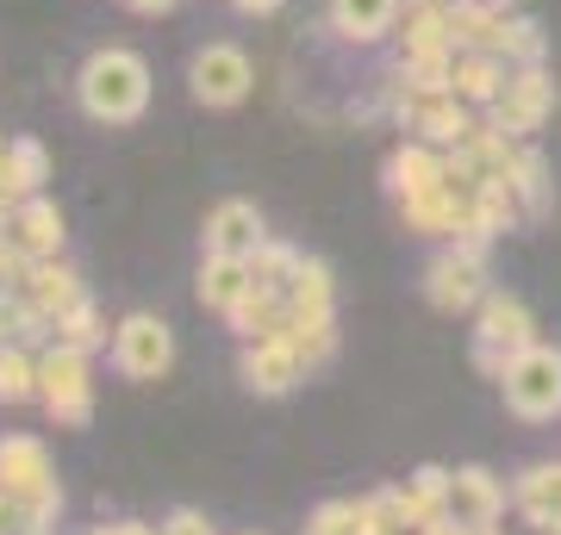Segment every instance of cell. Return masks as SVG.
I'll return each instance as SVG.
<instances>
[{
	"label": "cell",
	"mask_w": 561,
	"mask_h": 535,
	"mask_svg": "<svg viewBox=\"0 0 561 535\" xmlns=\"http://www.w3.org/2000/svg\"><path fill=\"white\" fill-rule=\"evenodd\" d=\"M542 25L524 20V13H505L500 20V38H493V57H505L512 69H530V62H542Z\"/></svg>",
	"instance_id": "obj_27"
},
{
	"label": "cell",
	"mask_w": 561,
	"mask_h": 535,
	"mask_svg": "<svg viewBox=\"0 0 561 535\" xmlns=\"http://www.w3.org/2000/svg\"><path fill=\"white\" fill-rule=\"evenodd\" d=\"M287 342L300 349L306 368H324V361L337 356V324H294V330H287Z\"/></svg>",
	"instance_id": "obj_31"
},
{
	"label": "cell",
	"mask_w": 561,
	"mask_h": 535,
	"mask_svg": "<svg viewBox=\"0 0 561 535\" xmlns=\"http://www.w3.org/2000/svg\"><path fill=\"white\" fill-rule=\"evenodd\" d=\"M512 511L537 535H561V461H530L512 479Z\"/></svg>",
	"instance_id": "obj_14"
},
{
	"label": "cell",
	"mask_w": 561,
	"mask_h": 535,
	"mask_svg": "<svg viewBox=\"0 0 561 535\" xmlns=\"http://www.w3.org/2000/svg\"><path fill=\"white\" fill-rule=\"evenodd\" d=\"M500 393H505V411L524 417V423L561 417V349L556 342H530L524 356H512Z\"/></svg>",
	"instance_id": "obj_3"
},
{
	"label": "cell",
	"mask_w": 561,
	"mask_h": 535,
	"mask_svg": "<svg viewBox=\"0 0 561 535\" xmlns=\"http://www.w3.org/2000/svg\"><path fill=\"white\" fill-rule=\"evenodd\" d=\"M0 342H7V330H0Z\"/></svg>",
	"instance_id": "obj_40"
},
{
	"label": "cell",
	"mask_w": 561,
	"mask_h": 535,
	"mask_svg": "<svg viewBox=\"0 0 561 535\" xmlns=\"http://www.w3.org/2000/svg\"><path fill=\"white\" fill-rule=\"evenodd\" d=\"M300 535H362V516H356V498H324L319 511L306 516Z\"/></svg>",
	"instance_id": "obj_30"
},
{
	"label": "cell",
	"mask_w": 561,
	"mask_h": 535,
	"mask_svg": "<svg viewBox=\"0 0 561 535\" xmlns=\"http://www.w3.org/2000/svg\"><path fill=\"white\" fill-rule=\"evenodd\" d=\"M431 187H443V150L437 143H400L393 156H387V194L393 199H412V194H431Z\"/></svg>",
	"instance_id": "obj_18"
},
{
	"label": "cell",
	"mask_w": 561,
	"mask_h": 535,
	"mask_svg": "<svg viewBox=\"0 0 561 535\" xmlns=\"http://www.w3.org/2000/svg\"><path fill=\"white\" fill-rule=\"evenodd\" d=\"M238 380L262 398H280V393H294V386L306 380V361L287 337H256V342L238 349Z\"/></svg>",
	"instance_id": "obj_10"
},
{
	"label": "cell",
	"mask_w": 561,
	"mask_h": 535,
	"mask_svg": "<svg viewBox=\"0 0 561 535\" xmlns=\"http://www.w3.org/2000/svg\"><path fill=\"white\" fill-rule=\"evenodd\" d=\"M0 492L25 498L44 523H57L62 516L57 467H50V449H44L38 437H0Z\"/></svg>",
	"instance_id": "obj_5"
},
{
	"label": "cell",
	"mask_w": 561,
	"mask_h": 535,
	"mask_svg": "<svg viewBox=\"0 0 561 535\" xmlns=\"http://www.w3.org/2000/svg\"><path fill=\"white\" fill-rule=\"evenodd\" d=\"M549 106H556V81H549L542 62H530V69H512V75H505L500 100H493L486 113H493V131H505V138H530V131L549 119Z\"/></svg>",
	"instance_id": "obj_9"
},
{
	"label": "cell",
	"mask_w": 561,
	"mask_h": 535,
	"mask_svg": "<svg viewBox=\"0 0 561 535\" xmlns=\"http://www.w3.org/2000/svg\"><path fill=\"white\" fill-rule=\"evenodd\" d=\"M225 324L238 330L243 342H256V337H280L287 330V299L275 293V287H250V293L225 312Z\"/></svg>",
	"instance_id": "obj_23"
},
{
	"label": "cell",
	"mask_w": 561,
	"mask_h": 535,
	"mask_svg": "<svg viewBox=\"0 0 561 535\" xmlns=\"http://www.w3.org/2000/svg\"><path fill=\"white\" fill-rule=\"evenodd\" d=\"M400 224H405V231H419V237H443V243H456L461 199L449 194V187H431V194H412V199H400Z\"/></svg>",
	"instance_id": "obj_22"
},
{
	"label": "cell",
	"mask_w": 561,
	"mask_h": 535,
	"mask_svg": "<svg viewBox=\"0 0 561 535\" xmlns=\"http://www.w3.org/2000/svg\"><path fill=\"white\" fill-rule=\"evenodd\" d=\"M424 7H437V13H461L468 0H424Z\"/></svg>",
	"instance_id": "obj_37"
},
{
	"label": "cell",
	"mask_w": 561,
	"mask_h": 535,
	"mask_svg": "<svg viewBox=\"0 0 561 535\" xmlns=\"http://www.w3.org/2000/svg\"><path fill=\"white\" fill-rule=\"evenodd\" d=\"M512 194H518L524 206V224H537L542 212H549V162H542V150H530V143H518V162H512V181H505Z\"/></svg>",
	"instance_id": "obj_25"
},
{
	"label": "cell",
	"mask_w": 561,
	"mask_h": 535,
	"mask_svg": "<svg viewBox=\"0 0 561 535\" xmlns=\"http://www.w3.org/2000/svg\"><path fill=\"white\" fill-rule=\"evenodd\" d=\"M486 293H493L486 287V249H474V243H449L424 268V299L437 312H474Z\"/></svg>",
	"instance_id": "obj_7"
},
{
	"label": "cell",
	"mask_w": 561,
	"mask_h": 535,
	"mask_svg": "<svg viewBox=\"0 0 561 535\" xmlns=\"http://www.w3.org/2000/svg\"><path fill=\"white\" fill-rule=\"evenodd\" d=\"M512 75V62L493 57V50H456V69H449V94L468 100V106H493Z\"/></svg>",
	"instance_id": "obj_19"
},
{
	"label": "cell",
	"mask_w": 561,
	"mask_h": 535,
	"mask_svg": "<svg viewBox=\"0 0 561 535\" xmlns=\"http://www.w3.org/2000/svg\"><path fill=\"white\" fill-rule=\"evenodd\" d=\"M0 237L13 243L25 261H50V256H62V237H69V231H62L57 206H50L44 194H32V199H20V206H13V219L0 224Z\"/></svg>",
	"instance_id": "obj_13"
},
{
	"label": "cell",
	"mask_w": 561,
	"mask_h": 535,
	"mask_svg": "<svg viewBox=\"0 0 561 535\" xmlns=\"http://www.w3.org/2000/svg\"><path fill=\"white\" fill-rule=\"evenodd\" d=\"M505 504H512V492L500 486L493 467L468 461V467L449 474V523H461V530H486V523H500L505 516Z\"/></svg>",
	"instance_id": "obj_11"
},
{
	"label": "cell",
	"mask_w": 561,
	"mask_h": 535,
	"mask_svg": "<svg viewBox=\"0 0 561 535\" xmlns=\"http://www.w3.org/2000/svg\"><path fill=\"white\" fill-rule=\"evenodd\" d=\"M50 342H69V349H81V356H94V349H106V317L94 312V299H81V305H69V312L57 317V337Z\"/></svg>",
	"instance_id": "obj_28"
},
{
	"label": "cell",
	"mask_w": 561,
	"mask_h": 535,
	"mask_svg": "<svg viewBox=\"0 0 561 535\" xmlns=\"http://www.w3.org/2000/svg\"><path fill=\"white\" fill-rule=\"evenodd\" d=\"M0 535H50V523H44L25 498H7L0 492Z\"/></svg>",
	"instance_id": "obj_32"
},
{
	"label": "cell",
	"mask_w": 561,
	"mask_h": 535,
	"mask_svg": "<svg viewBox=\"0 0 561 535\" xmlns=\"http://www.w3.org/2000/svg\"><path fill=\"white\" fill-rule=\"evenodd\" d=\"M331 32L356 50H375L400 32V0H331Z\"/></svg>",
	"instance_id": "obj_16"
},
{
	"label": "cell",
	"mask_w": 561,
	"mask_h": 535,
	"mask_svg": "<svg viewBox=\"0 0 561 535\" xmlns=\"http://www.w3.org/2000/svg\"><path fill=\"white\" fill-rule=\"evenodd\" d=\"M44 181H50V150L38 138H7V150H0V187L13 199H32V194H44Z\"/></svg>",
	"instance_id": "obj_21"
},
{
	"label": "cell",
	"mask_w": 561,
	"mask_h": 535,
	"mask_svg": "<svg viewBox=\"0 0 561 535\" xmlns=\"http://www.w3.org/2000/svg\"><path fill=\"white\" fill-rule=\"evenodd\" d=\"M125 7H131L138 20H162V13H175L181 0H125Z\"/></svg>",
	"instance_id": "obj_34"
},
{
	"label": "cell",
	"mask_w": 561,
	"mask_h": 535,
	"mask_svg": "<svg viewBox=\"0 0 561 535\" xmlns=\"http://www.w3.org/2000/svg\"><path fill=\"white\" fill-rule=\"evenodd\" d=\"M280 299H287V330L294 324H337V287H331V268H324L319 256H306L300 268H294V280L280 287ZM280 330V337H287Z\"/></svg>",
	"instance_id": "obj_15"
},
{
	"label": "cell",
	"mask_w": 561,
	"mask_h": 535,
	"mask_svg": "<svg viewBox=\"0 0 561 535\" xmlns=\"http://www.w3.org/2000/svg\"><path fill=\"white\" fill-rule=\"evenodd\" d=\"M201 243H206V256H238V261H250L262 243H268V231H262V212L250 206V199H219V206L206 212Z\"/></svg>",
	"instance_id": "obj_12"
},
{
	"label": "cell",
	"mask_w": 561,
	"mask_h": 535,
	"mask_svg": "<svg viewBox=\"0 0 561 535\" xmlns=\"http://www.w3.org/2000/svg\"><path fill=\"white\" fill-rule=\"evenodd\" d=\"M250 88H256V69H250V57H243L238 44H201L187 57V94L201 100V106H213V113L243 106Z\"/></svg>",
	"instance_id": "obj_6"
},
{
	"label": "cell",
	"mask_w": 561,
	"mask_h": 535,
	"mask_svg": "<svg viewBox=\"0 0 561 535\" xmlns=\"http://www.w3.org/2000/svg\"><path fill=\"white\" fill-rule=\"evenodd\" d=\"M393 504H400L405 530H431L449 516V467L424 461L419 474H405V486H393Z\"/></svg>",
	"instance_id": "obj_17"
},
{
	"label": "cell",
	"mask_w": 561,
	"mask_h": 535,
	"mask_svg": "<svg viewBox=\"0 0 561 535\" xmlns=\"http://www.w3.org/2000/svg\"><path fill=\"white\" fill-rule=\"evenodd\" d=\"M157 530H162V535H219L201 511H187V504H181V511H169V516L157 523Z\"/></svg>",
	"instance_id": "obj_33"
},
{
	"label": "cell",
	"mask_w": 561,
	"mask_h": 535,
	"mask_svg": "<svg viewBox=\"0 0 561 535\" xmlns=\"http://www.w3.org/2000/svg\"><path fill=\"white\" fill-rule=\"evenodd\" d=\"M0 150H7V138H0Z\"/></svg>",
	"instance_id": "obj_39"
},
{
	"label": "cell",
	"mask_w": 561,
	"mask_h": 535,
	"mask_svg": "<svg viewBox=\"0 0 561 535\" xmlns=\"http://www.w3.org/2000/svg\"><path fill=\"white\" fill-rule=\"evenodd\" d=\"M94 535H162V530H150V523H131V516H125V523H101Z\"/></svg>",
	"instance_id": "obj_36"
},
{
	"label": "cell",
	"mask_w": 561,
	"mask_h": 535,
	"mask_svg": "<svg viewBox=\"0 0 561 535\" xmlns=\"http://www.w3.org/2000/svg\"><path fill=\"white\" fill-rule=\"evenodd\" d=\"M300 261H306L300 249H287V243L268 237L256 256H250V280H256V287H275V293H280V287L294 280V268H300Z\"/></svg>",
	"instance_id": "obj_29"
},
{
	"label": "cell",
	"mask_w": 561,
	"mask_h": 535,
	"mask_svg": "<svg viewBox=\"0 0 561 535\" xmlns=\"http://www.w3.org/2000/svg\"><path fill=\"white\" fill-rule=\"evenodd\" d=\"M530 342H537V317L518 293H486L474 305V368L486 380H505L512 356H524Z\"/></svg>",
	"instance_id": "obj_2"
},
{
	"label": "cell",
	"mask_w": 561,
	"mask_h": 535,
	"mask_svg": "<svg viewBox=\"0 0 561 535\" xmlns=\"http://www.w3.org/2000/svg\"><path fill=\"white\" fill-rule=\"evenodd\" d=\"M25 299H32V305H38V312L50 317V324H57V317L69 312V305H81L88 293H81V275H76V268H69L62 256H50V261H32Z\"/></svg>",
	"instance_id": "obj_20"
},
{
	"label": "cell",
	"mask_w": 561,
	"mask_h": 535,
	"mask_svg": "<svg viewBox=\"0 0 561 535\" xmlns=\"http://www.w3.org/2000/svg\"><path fill=\"white\" fill-rule=\"evenodd\" d=\"M76 106L94 125H138L150 113V62L125 44L88 50V62L76 69Z\"/></svg>",
	"instance_id": "obj_1"
},
{
	"label": "cell",
	"mask_w": 561,
	"mask_h": 535,
	"mask_svg": "<svg viewBox=\"0 0 561 535\" xmlns=\"http://www.w3.org/2000/svg\"><path fill=\"white\" fill-rule=\"evenodd\" d=\"M38 398V356L25 342H0V405H32Z\"/></svg>",
	"instance_id": "obj_26"
},
{
	"label": "cell",
	"mask_w": 561,
	"mask_h": 535,
	"mask_svg": "<svg viewBox=\"0 0 561 535\" xmlns=\"http://www.w3.org/2000/svg\"><path fill=\"white\" fill-rule=\"evenodd\" d=\"M38 405L57 417L62 430H81V423L94 417V368H88L81 349L50 342L38 356Z\"/></svg>",
	"instance_id": "obj_4"
},
{
	"label": "cell",
	"mask_w": 561,
	"mask_h": 535,
	"mask_svg": "<svg viewBox=\"0 0 561 535\" xmlns=\"http://www.w3.org/2000/svg\"><path fill=\"white\" fill-rule=\"evenodd\" d=\"M461 535H505L500 523H486V530H461Z\"/></svg>",
	"instance_id": "obj_38"
},
{
	"label": "cell",
	"mask_w": 561,
	"mask_h": 535,
	"mask_svg": "<svg viewBox=\"0 0 561 535\" xmlns=\"http://www.w3.org/2000/svg\"><path fill=\"white\" fill-rule=\"evenodd\" d=\"M280 0H231V13H243V20H268Z\"/></svg>",
	"instance_id": "obj_35"
},
{
	"label": "cell",
	"mask_w": 561,
	"mask_h": 535,
	"mask_svg": "<svg viewBox=\"0 0 561 535\" xmlns=\"http://www.w3.org/2000/svg\"><path fill=\"white\" fill-rule=\"evenodd\" d=\"M113 368H119L125 380H138V386L162 380L175 368V330H169L157 312L119 317V330H113Z\"/></svg>",
	"instance_id": "obj_8"
},
{
	"label": "cell",
	"mask_w": 561,
	"mask_h": 535,
	"mask_svg": "<svg viewBox=\"0 0 561 535\" xmlns=\"http://www.w3.org/2000/svg\"><path fill=\"white\" fill-rule=\"evenodd\" d=\"M250 287H256V280H250V261H238V256H206L201 261V305L206 312L225 317Z\"/></svg>",
	"instance_id": "obj_24"
}]
</instances>
